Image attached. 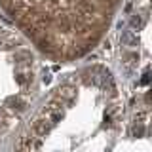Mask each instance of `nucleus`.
I'll return each mask as SVG.
<instances>
[{"instance_id":"f03ea898","label":"nucleus","mask_w":152,"mask_h":152,"mask_svg":"<svg viewBox=\"0 0 152 152\" xmlns=\"http://www.w3.org/2000/svg\"><path fill=\"white\" fill-rule=\"evenodd\" d=\"M124 0H0V10L40 59L70 65L110 32Z\"/></svg>"},{"instance_id":"f257e3e1","label":"nucleus","mask_w":152,"mask_h":152,"mask_svg":"<svg viewBox=\"0 0 152 152\" xmlns=\"http://www.w3.org/2000/svg\"><path fill=\"white\" fill-rule=\"evenodd\" d=\"M126 101L104 63H82L38 91L6 139L17 150H110L122 146Z\"/></svg>"},{"instance_id":"7ed1b4c3","label":"nucleus","mask_w":152,"mask_h":152,"mask_svg":"<svg viewBox=\"0 0 152 152\" xmlns=\"http://www.w3.org/2000/svg\"><path fill=\"white\" fill-rule=\"evenodd\" d=\"M40 91V55L0 10V141Z\"/></svg>"}]
</instances>
